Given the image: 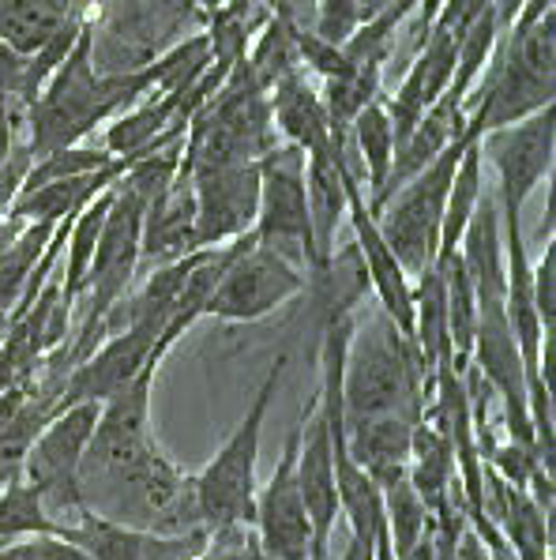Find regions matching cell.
<instances>
[{"mask_svg": "<svg viewBox=\"0 0 556 560\" xmlns=\"http://www.w3.org/2000/svg\"><path fill=\"white\" fill-rule=\"evenodd\" d=\"M433 399V381L425 376L414 342L388 316H354V331L342 358V421L380 418L395 410H425Z\"/></svg>", "mask_w": 556, "mask_h": 560, "instance_id": "6da1fadb", "label": "cell"}, {"mask_svg": "<svg viewBox=\"0 0 556 560\" xmlns=\"http://www.w3.org/2000/svg\"><path fill=\"white\" fill-rule=\"evenodd\" d=\"M286 365H289L286 354H279L271 361L268 376H263L260 392H256V399L241 418V425L226 436V444L218 447V455L208 463V467L200 474H192L196 508H200V520L208 530L237 527V523H248V527H252V504H256V489H260L256 470H260L263 421H268L271 399H275Z\"/></svg>", "mask_w": 556, "mask_h": 560, "instance_id": "7a4b0ae2", "label": "cell"}, {"mask_svg": "<svg viewBox=\"0 0 556 560\" xmlns=\"http://www.w3.org/2000/svg\"><path fill=\"white\" fill-rule=\"evenodd\" d=\"M466 151V140L459 136L451 148H443L425 170H417L399 192L376 207V226H380L388 248L395 253L402 271L417 279L436 264V248H440V219L443 200H448V185L456 177V166Z\"/></svg>", "mask_w": 556, "mask_h": 560, "instance_id": "3957f363", "label": "cell"}, {"mask_svg": "<svg viewBox=\"0 0 556 560\" xmlns=\"http://www.w3.org/2000/svg\"><path fill=\"white\" fill-rule=\"evenodd\" d=\"M98 413L102 402H75V407L57 410L23 455V481H31L34 493L42 497L57 530L83 512L80 467L94 425H98Z\"/></svg>", "mask_w": 556, "mask_h": 560, "instance_id": "277c9868", "label": "cell"}, {"mask_svg": "<svg viewBox=\"0 0 556 560\" xmlns=\"http://www.w3.org/2000/svg\"><path fill=\"white\" fill-rule=\"evenodd\" d=\"M309 287V275L294 260H286L275 248L260 245L252 234L237 241L226 271H222L215 294L208 298L203 316L226 324H252L275 313L279 305L301 298Z\"/></svg>", "mask_w": 556, "mask_h": 560, "instance_id": "5b68a950", "label": "cell"}, {"mask_svg": "<svg viewBox=\"0 0 556 560\" xmlns=\"http://www.w3.org/2000/svg\"><path fill=\"white\" fill-rule=\"evenodd\" d=\"M252 237L275 248L301 271L316 267V241L305 192V151L294 143H275L260 154V207H256Z\"/></svg>", "mask_w": 556, "mask_h": 560, "instance_id": "8992f818", "label": "cell"}, {"mask_svg": "<svg viewBox=\"0 0 556 560\" xmlns=\"http://www.w3.org/2000/svg\"><path fill=\"white\" fill-rule=\"evenodd\" d=\"M482 162H489L496 174V207H500V222H519V211L534 196L537 185L553 177L556 162V109L545 106L516 125L493 128L477 140Z\"/></svg>", "mask_w": 556, "mask_h": 560, "instance_id": "52a82bcc", "label": "cell"}, {"mask_svg": "<svg viewBox=\"0 0 556 560\" xmlns=\"http://www.w3.org/2000/svg\"><path fill=\"white\" fill-rule=\"evenodd\" d=\"M185 159V154H181ZM196 196V241L200 248L229 245L252 234L260 207V159L185 166Z\"/></svg>", "mask_w": 556, "mask_h": 560, "instance_id": "ba28073f", "label": "cell"}, {"mask_svg": "<svg viewBox=\"0 0 556 560\" xmlns=\"http://www.w3.org/2000/svg\"><path fill=\"white\" fill-rule=\"evenodd\" d=\"M301 425L305 410L297 425L289 429L286 447L279 455V467L271 470L268 486L256 489L252 504V534L260 546L263 560H309L312 530L309 512L301 501V486H297V447H301Z\"/></svg>", "mask_w": 556, "mask_h": 560, "instance_id": "9c48e42d", "label": "cell"}, {"mask_svg": "<svg viewBox=\"0 0 556 560\" xmlns=\"http://www.w3.org/2000/svg\"><path fill=\"white\" fill-rule=\"evenodd\" d=\"M155 342H158V331L147 324H132V327H121V331L106 335V339L64 376L57 410L75 407V402H109L114 395H121L125 387L143 373V365L155 361Z\"/></svg>", "mask_w": 556, "mask_h": 560, "instance_id": "30bf717a", "label": "cell"}, {"mask_svg": "<svg viewBox=\"0 0 556 560\" xmlns=\"http://www.w3.org/2000/svg\"><path fill=\"white\" fill-rule=\"evenodd\" d=\"M61 538L80 546L91 560H196L208 546V527L185 534H158L147 527H128V523L106 520V515L80 512L64 523Z\"/></svg>", "mask_w": 556, "mask_h": 560, "instance_id": "8fae6325", "label": "cell"}, {"mask_svg": "<svg viewBox=\"0 0 556 560\" xmlns=\"http://www.w3.org/2000/svg\"><path fill=\"white\" fill-rule=\"evenodd\" d=\"M346 222L354 230V248L362 256L365 279H369V290L376 298V308L388 316L391 324L414 342V279L402 271V264L395 260V253L388 248L380 226H376V214L369 211V200H365L362 180L350 185V211Z\"/></svg>", "mask_w": 556, "mask_h": 560, "instance_id": "7c38bea8", "label": "cell"}, {"mask_svg": "<svg viewBox=\"0 0 556 560\" xmlns=\"http://www.w3.org/2000/svg\"><path fill=\"white\" fill-rule=\"evenodd\" d=\"M297 486H301V501H305V512H309V530H312L309 560H331V538H335L342 504H339V486H335L331 433H328V421H323L316 395L309 407H305L301 447H297Z\"/></svg>", "mask_w": 556, "mask_h": 560, "instance_id": "4fadbf2b", "label": "cell"}, {"mask_svg": "<svg viewBox=\"0 0 556 560\" xmlns=\"http://www.w3.org/2000/svg\"><path fill=\"white\" fill-rule=\"evenodd\" d=\"M196 196H192V177L181 170L166 188L147 203L143 211V237H140V264H174L181 256L196 253Z\"/></svg>", "mask_w": 556, "mask_h": 560, "instance_id": "5bb4252c", "label": "cell"}, {"mask_svg": "<svg viewBox=\"0 0 556 560\" xmlns=\"http://www.w3.org/2000/svg\"><path fill=\"white\" fill-rule=\"evenodd\" d=\"M485 515L508 538L519 560H553V512L527 489L508 486L485 467Z\"/></svg>", "mask_w": 556, "mask_h": 560, "instance_id": "9a60e30c", "label": "cell"}, {"mask_svg": "<svg viewBox=\"0 0 556 560\" xmlns=\"http://www.w3.org/2000/svg\"><path fill=\"white\" fill-rule=\"evenodd\" d=\"M425 418V410H395L380 413V418L357 421L346 429V452L376 486H391V481L406 478L410 444H414V429Z\"/></svg>", "mask_w": 556, "mask_h": 560, "instance_id": "2e32d148", "label": "cell"}, {"mask_svg": "<svg viewBox=\"0 0 556 560\" xmlns=\"http://www.w3.org/2000/svg\"><path fill=\"white\" fill-rule=\"evenodd\" d=\"M268 98H271V120H275V132H282V143H294L305 154L331 148L328 109H323L320 91L305 80V72L279 80L268 91Z\"/></svg>", "mask_w": 556, "mask_h": 560, "instance_id": "e0dca14e", "label": "cell"}, {"mask_svg": "<svg viewBox=\"0 0 556 560\" xmlns=\"http://www.w3.org/2000/svg\"><path fill=\"white\" fill-rule=\"evenodd\" d=\"M346 140L357 148V159H362V166H365V177H362L365 200H376L383 180L391 174V162H395V125H391L383 91L357 109V117L350 120Z\"/></svg>", "mask_w": 556, "mask_h": 560, "instance_id": "ac0fdd59", "label": "cell"}, {"mask_svg": "<svg viewBox=\"0 0 556 560\" xmlns=\"http://www.w3.org/2000/svg\"><path fill=\"white\" fill-rule=\"evenodd\" d=\"M482 148L477 143H466L463 159L456 166V177L448 185V200H443V219H440V248H436V264H443L448 256L459 253V237H463L470 214H474L477 200L485 192V180H482Z\"/></svg>", "mask_w": 556, "mask_h": 560, "instance_id": "d6986e66", "label": "cell"}, {"mask_svg": "<svg viewBox=\"0 0 556 560\" xmlns=\"http://www.w3.org/2000/svg\"><path fill=\"white\" fill-rule=\"evenodd\" d=\"M64 20L68 8L57 0H0V42L31 57Z\"/></svg>", "mask_w": 556, "mask_h": 560, "instance_id": "ffe728a7", "label": "cell"}, {"mask_svg": "<svg viewBox=\"0 0 556 560\" xmlns=\"http://www.w3.org/2000/svg\"><path fill=\"white\" fill-rule=\"evenodd\" d=\"M54 230H57L54 222H27V226L20 230V237L12 241V248H8L4 260H0V313L12 316L15 305L27 294V282L42 260V253H46Z\"/></svg>", "mask_w": 556, "mask_h": 560, "instance_id": "44dd1931", "label": "cell"}, {"mask_svg": "<svg viewBox=\"0 0 556 560\" xmlns=\"http://www.w3.org/2000/svg\"><path fill=\"white\" fill-rule=\"evenodd\" d=\"M380 504H383V530H388V541H391V549H395V557L406 553V549L433 527V512L425 508V501L417 497V489L410 486L406 478L383 486Z\"/></svg>", "mask_w": 556, "mask_h": 560, "instance_id": "7402d4cb", "label": "cell"}, {"mask_svg": "<svg viewBox=\"0 0 556 560\" xmlns=\"http://www.w3.org/2000/svg\"><path fill=\"white\" fill-rule=\"evenodd\" d=\"M27 534H57V523L49 520L42 497L34 493L31 481H23V474L15 481H8L0 489V546Z\"/></svg>", "mask_w": 556, "mask_h": 560, "instance_id": "603a6c76", "label": "cell"}, {"mask_svg": "<svg viewBox=\"0 0 556 560\" xmlns=\"http://www.w3.org/2000/svg\"><path fill=\"white\" fill-rule=\"evenodd\" d=\"M109 162H117V159L106 148H83V143H72V148H57V151L42 154V159H34L23 192H27V188H38V185H49V180L98 174V170H106Z\"/></svg>", "mask_w": 556, "mask_h": 560, "instance_id": "cb8c5ba5", "label": "cell"}, {"mask_svg": "<svg viewBox=\"0 0 556 560\" xmlns=\"http://www.w3.org/2000/svg\"><path fill=\"white\" fill-rule=\"evenodd\" d=\"M0 560H91L80 546H72L61 534H27L0 546Z\"/></svg>", "mask_w": 556, "mask_h": 560, "instance_id": "d4e9b609", "label": "cell"}, {"mask_svg": "<svg viewBox=\"0 0 556 560\" xmlns=\"http://www.w3.org/2000/svg\"><path fill=\"white\" fill-rule=\"evenodd\" d=\"M530 290H534V308L542 316L545 331H556V241L549 237L534 264H530Z\"/></svg>", "mask_w": 556, "mask_h": 560, "instance_id": "484cf974", "label": "cell"}, {"mask_svg": "<svg viewBox=\"0 0 556 560\" xmlns=\"http://www.w3.org/2000/svg\"><path fill=\"white\" fill-rule=\"evenodd\" d=\"M362 23V12H357V0H316L312 12V31L320 34L331 46H346V38L357 31Z\"/></svg>", "mask_w": 556, "mask_h": 560, "instance_id": "4316f807", "label": "cell"}, {"mask_svg": "<svg viewBox=\"0 0 556 560\" xmlns=\"http://www.w3.org/2000/svg\"><path fill=\"white\" fill-rule=\"evenodd\" d=\"M31 166H34L31 140H20L12 151L4 154V159H0V219H4V214L12 211V203L20 200Z\"/></svg>", "mask_w": 556, "mask_h": 560, "instance_id": "83f0119b", "label": "cell"}, {"mask_svg": "<svg viewBox=\"0 0 556 560\" xmlns=\"http://www.w3.org/2000/svg\"><path fill=\"white\" fill-rule=\"evenodd\" d=\"M395 560H443V549H440V534H436V523L422 534V538L414 541V546L406 549V553H399Z\"/></svg>", "mask_w": 556, "mask_h": 560, "instance_id": "f1b7e54d", "label": "cell"}, {"mask_svg": "<svg viewBox=\"0 0 556 560\" xmlns=\"http://www.w3.org/2000/svg\"><path fill=\"white\" fill-rule=\"evenodd\" d=\"M527 0H493V12H496V23H500V34L516 23V15L523 12Z\"/></svg>", "mask_w": 556, "mask_h": 560, "instance_id": "f546056e", "label": "cell"}, {"mask_svg": "<svg viewBox=\"0 0 556 560\" xmlns=\"http://www.w3.org/2000/svg\"><path fill=\"white\" fill-rule=\"evenodd\" d=\"M27 226V222H20V219H12V214H4L0 219V260H4V253L12 248V241L20 237V230Z\"/></svg>", "mask_w": 556, "mask_h": 560, "instance_id": "4dcf8cb0", "label": "cell"}, {"mask_svg": "<svg viewBox=\"0 0 556 560\" xmlns=\"http://www.w3.org/2000/svg\"><path fill=\"white\" fill-rule=\"evenodd\" d=\"M372 560H395V549L388 541V530H383V520L376 527V538H372Z\"/></svg>", "mask_w": 556, "mask_h": 560, "instance_id": "1f68e13d", "label": "cell"}, {"mask_svg": "<svg viewBox=\"0 0 556 560\" xmlns=\"http://www.w3.org/2000/svg\"><path fill=\"white\" fill-rule=\"evenodd\" d=\"M383 4H391V0H357V12H362V23L369 20V15L380 12Z\"/></svg>", "mask_w": 556, "mask_h": 560, "instance_id": "d6a6232c", "label": "cell"}]
</instances>
